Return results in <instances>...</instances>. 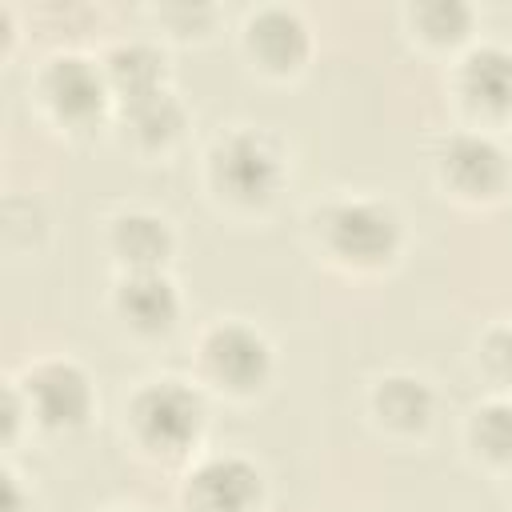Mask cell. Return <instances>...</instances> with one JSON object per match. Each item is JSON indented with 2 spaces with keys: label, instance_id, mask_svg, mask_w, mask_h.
<instances>
[{
  "label": "cell",
  "instance_id": "ac0fdd59",
  "mask_svg": "<svg viewBox=\"0 0 512 512\" xmlns=\"http://www.w3.org/2000/svg\"><path fill=\"white\" fill-rule=\"evenodd\" d=\"M488 364L504 380H512V328H500V332L488 336Z\"/></svg>",
  "mask_w": 512,
  "mask_h": 512
},
{
  "label": "cell",
  "instance_id": "2e32d148",
  "mask_svg": "<svg viewBox=\"0 0 512 512\" xmlns=\"http://www.w3.org/2000/svg\"><path fill=\"white\" fill-rule=\"evenodd\" d=\"M476 444L492 460H512V404H488L476 416Z\"/></svg>",
  "mask_w": 512,
  "mask_h": 512
},
{
  "label": "cell",
  "instance_id": "9a60e30c",
  "mask_svg": "<svg viewBox=\"0 0 512 512\" xmlns=\"http://www.w3.org/2000/svg\"><path fill=\"white\" fill-rule=\"evenodd\" d=\"M128 120H132V128L148 140V144H164V140H172L176 132H180V124H184V112H180V104L168 96V92H148V96H136V100H128Z\"/></svg>",
  "mask_w": 512,
  "mask_h": 512
},
{
  "label": "cell",
  "instance_id": "ffe728a7",
  "mask_svg": "<svg viewBox=\"0 0 512 512\" xmlns=\"http://www.w3.org/2000/svg\"><path fill=\"white\" fill-rule=\"evenodd\" d=\"M16 428V400L8 396V412H4V432H12Z\"/></svg>",
  "mask_w": 512,
  "mask_h": 512
},
{
  "label": "cell",
  "instance_id": "52a82bcc",
  "mask_svg": "<svg viewBox=\"0 0 512 512\" xmlns=\"http://www.w3.org/2000/svg\"><path fill=\"white\" fill-rule=\"evenodd\" d=\"M444 172L456 180V188L484 196L504 184L508 164H504V152L488 136H456L444 148Z\"/></svg>",
  "mask_w": 512,
  "mask_h": 512
},
{
  "label": "cell",
  "instance_id": "4fadbf2b",
  "mask_svg": "<svg viewBox=\"0 0 512 512\" xmlns=\"http://www.w3.org/2000/svg\"><path fill=\"white\" fill-rule=\"evenodd\" d=\"M376 412L392 424V428H424L428 416H432V392L412 380V376H388L380 388H376Z\"/></svg>",
  "mask_w": 512,
  "mask_h": 512
},
{
  "label": "cell",
  "instance_id": "7c38bea8",
  "mask_svg": "<svg viewBox=\"0 0 512 512\" xmlns=\"http://www.w3.org/2000/svg\"><path fill=\"white\" fill-rule=\"evenodd\" d=\"M112 244H116V252H120L128 264H136L140 272H156V264H160V260L168 256V248H172V236H168L164 220L136 212V216L116 220Z\"/></svg>",
  "mask_w": 512,
  "mask_h": 512
},
{
  "label": "cell",
  "instance_id": "8fae6325",
  "mask_svg": "<svg viewBox=\"0 0 512 512\" xmlns=\"http://www.w3.org/2000/svg\"><path fill=\"white\" fill-rule=\"evenodd\" d=\"M464 92L480 108H492V112L512 108V52L476 48L464 60Z\"/></svg>",
  "mask_w": 512,
  "mask_h": 512
},
{
  "label": "cell",
  "instance_id": "9c48e42d",
  "mask_svg": "<svg viewBox=\"0 0 512 512\" xmlns=\"http://www.w3.org/2000/svg\"><path fill=\"white\" fill-rule=\"evenodd\" d=\"M44 88H48L52 104H56L64 116H72V120H88V116H96L100 104H104V84H100L96 68H92L88 60H80V56H60V60L48 68Z\"/></svg>",
  "mask_w": 512,
  "mask_h": 512
},
{
  "label": "cell",
  "instance_id": "5b68a950",
  "mask_svg": "<svg viewBox=\"0 0 512 512\" xmlns=\"http://www.w3.org/2000/svg\"><path fill=\"white\" fill-rule=\"evenodd\" d=\"M208 368L232 384V388H256L264 376H268V344L244 328V324H224L208 336Z\"/></svg>",
  "mask_w": 512,
  "mask_h": 512
},
{
  "label": "cell",
  "instance_id": "ba28073f",
  "mask_svg": "<svg viewBox=\"0 0 512 512\" xmlns=\"http://www.w3.org/2000/svg\"><path fill=\"white\" fill-rule=\"evenodd\" d=\"M248 44L268 68H296L308 52V28L288 8H264L248 24Z\"/></svg>",
  "mask_w": 512,
  "mask_h": 512
},
{
  "label": "cell",
  "instance_id": "5bb4252c",
  "mask_svg": "<svg viewBox=\"0 0 512 512\" xmlns=\"http://www.w3.org/2000/svg\"><path fill=\"white\" fill-rule=\"evenodd\" d=\"M108 76L128 100L148 96V92H156V84L164 76V56L148 44H120L108 56Z\"/></svg>",
  "mask_w": 512,
  "mask_h": 512
},
{
  "label": "cell",
  "instance_id": "d6986e66",
  "mask_svg": "<svg viewBox=\"0 0 512 512\" xmlns=\"http://www.w3.org/2000/svg\"><path fill=\"white\" fill-rule=\"evenodd\" d=\"M4 512H20V496H16L12 476H4Z\"/></svg>",
  "mask_w": 512,
  "mask_h": 512
},
{
  "label": "cell",
  "instance_id": "e0dca14e",
  "mask_svg": "<svg viewBox=\"0 0 512 512\" xmlns=\"http://www.w3.org/2000/svg\"><path fill=\"white\" fill-rule=\"evenodd\" d=\"M416 20L432 40H456V36L468 32L472 16H468V8L460 0H428V4L416 8Z\"/></svg>",
  "mask_w": 512,
  "mask_h": 512
},
{
  "label": "cell",
  "instance_id": "8992f818",
  "mask_svg": "<svg viewBox=\"0 0 512 512\" xmlns=\"http://www.w3.org/2000/svg\"><path fill=\"white\" fill-rule=\"evenodd\" d=\"M28 384H32V404L44 424L64 428V424H80L88 416L92 392L76 364H44L32 372Z\"/></svg>",
  "mask_w": 512,
  "mask_h": 512
},
{
  "label": "cell",
  "instance_id": "277c9868",
  "mask_svg": "<svg viewBox=\"0 0 512 512\" xmlns=\"http://www.w3.org/2000/svg\"><path fill=\"white\" fill-rule=\"evenodd\" d=\"M188 500L196 512H248L260 500V472L248 460L216 456L192 472Z\"/></svg>",
  "mask_w": 512,
  "mask_h": 512
},
{
  "label": "cell",
  "instance_id": "6da1fadb",
  "mask_svg": "<svg viewBox=\"0 0 512 512\" xmlns=\"http://www.w3.org/2000/svg\"><path fill=\"white\" fill-rule=\"evenodd\" d=\"M132 420L140 428V436L164 452L184 448L204 420V404L196 392L180 388V384H152L136 396L132 404Z\"/></svg>",
  "mask_w": 512,
  "mask_h": 512
},
{
  "label": "cell",
  "instance_id": "7a4b0ae2",
  "mask_svg": "<svg viewBox=\"0 0 512 512\" xmlns=\"http://www.w3.org/2000/svg\"><path fill=\"white\" fill-rule=\"evenodd\" d=\"M216 184L240 204H264L280 184V160L260 136L236 132L216 152Z\"/></svg>",
  "mask_w": 512,
  "mask_h": 512
},
{
  "label": "cell",
  "instance_id": "30bf717a",
  "mask_svg": "<svg viewBox=\"0 0 512 512\" xmlns=\"http://www.w3.org/2000/svg\"><path fill=\"white\" fill-rule=\"evenodd\" d=\"M120 312L140 332H164L176 320V292L160 272H136L120 284Z\"/></svg>",
  "mask_w": 512,
  "mask_h": 512
},
{
  "label": "cell",
  "instance_id": "3957f363",
  "mask_svg": "<svg viewBox=\"0 0 512 512\" xmlns=\"http://www.w3.org/2000/svg\"><path fill=\"white\" fill-rule=\"evenodd\" d=\"M328 240H332V248L340 256L360 260V264H376V260H388L392 256V248L400 240V224H396L392 208L356 200V204L332 208V216H328Z\"/></svg>",
  "mask_w": 512,
  "mask_h": 512
}]
</instances>
